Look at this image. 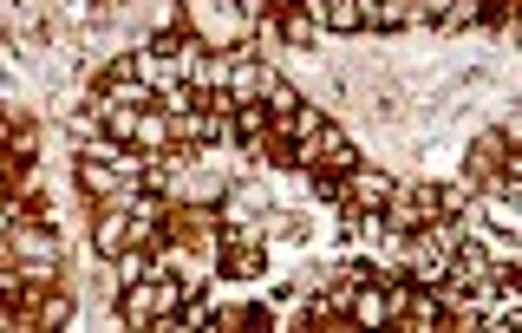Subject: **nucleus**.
I'll list each match as a JSON object with an SVG mask.
<instances>
[{"instance_id": "11", "label": "nucleus", "mask_w": 522, "mask_h": 333, "mask_svg": "<svg viewBox=\"0 0 522 333\" xmlns=\"http://www.w3.org/2000/svg\"><path fill=\"white\" fill-rule=\"evenodd\" d=\"M40 320H46V327H66V320H72V301H59V294H53V301H46V314H40Z\"/></svg>"}, {"instance_id": "6", "label": "nucleus", "mask_w": 522, "mask_h": 333, "mask_svg": "<svg viewBox=\"0 0 522 333\" xmlns=\"http://www.w3.org/2000/svg\"><path fill=\"white\" fill-rule=\"evenodd\" d=\"M314 14L327 20L333 33H359V27H366V14H359V0H320Z\"/></svg>"}, {"instance_id": "3", "label": "nucleus", "mask_w": 522, "mask_h": 333, "mask_svg": "<svg viewBox=\"0 0 522 333\" xmlns=\"http://www.w3.org/2000/svg\"><path fill=\"white\" fill-rule=\"evenodd\" d=\"M144 98H151V85H144L138 59H124V66L105 72V105H144Z\"/></svg>"}, {"instance_id": "7", "label": "nucleus", "mask_w": 522, "mask_h": 333, "mask_svg": "<svg viewBox=\"0 0 522 333\" xmlns=\"http://www.w3.org/2000/svg\"><path fill=\"white\" fill-rule=\"evenodd\" d=\"M353 307L359 320H366V327H379V320H392V294H379V288H353Z\"/></svg>"}, {"instance_id": "1", "label": "nucleus", "mask_w": 522, "mask_h": 333, "mask_svg": "<svg viewBox=\"0 0 522 333\" xmlns=\"http://www.w3.org/2000/svg\"><path fill=\"white\" fill-rule=\"evenodd\" d=\"M183 307V288L177 281H131V294H124V320L131 327H170V314Z\"/></svg>"}, {"instance_id": "2", "label": "nucleus", "mask_w": 522, "mask_h": 333, "mask_svg": "<svg viewBox=\"0 0 522 333\" xmlns=\"http://www.w3.org/2000/svg\"><path fill=\"white\" fill-rule=\"evenodd\" d=\"M444 216V190L438 183H418V190H392V203H385V229L392 236H412V229H425V222Z\"/></svg>"}, {"instance_id": "4", "label": "nucleus", "mask_w": 522, "mask_h": 333, "mask_svg": "<svg viewBox=\"0 0 522 333\" xmlns=\"http://www.w3.org/2000/svg\"><path fill=\"white\" fill-rule=\"evenodd\" d=\"M7 249H14L20 262L33 268V275H40V268H53V262H59V242L46 236V229H14V236H7Z\"/></svg>"}, {"instance_id": "9", "label": "nucleus", "mask_w": 522, "mask_h": 333, "mask_svg": "<svg viewBox=\"0 0 522 333\" xmlns=\"http://www.w3.org/2000/svg\"><path fill=\"white\" fill-rule=\"evenodd\" d=\"M301 111V92L288 79H268V118H294Z\"/></svg>"}, {"instance_id": "5", "label": "nucleus", "mask_w": 522, "mask_h": 333, "mask_svg": "<svg viewBox=\"0 0 522 333\" xmlns=\"http://www.w3.org/2000/svg\"><path fill=\"white\" fill-rule=\"evenodd\" d=\"M392 190H399V183L385 177V170H359L353 164V190H346V196H353V209H385V203H392Z\"/></svg>"}, {"instance_id": "10", "label": "nucleus", "mask_w": 522, "mask_h": 333, "mask_svg": "<svg viewBox=\"0 0 522 333\" xmlns=\"http://www.w3.org/2000/svg\"><path fill=\"white\" fill-rule=\"evenodd\" d=\"M98 125H105V111H72V138H79V144H92Z\"/></svg>"}, {"instance_id": "8", "label": "nucleus", "mask_w": 522, "mask_h": 333, "mask_svg": "<svg viewBox=\"0 0 522 333\" xmlns=\"http://www.w3.org/2000/svg\"><path fill=\"white\" fill-rule=\"evenodd\" d=\"M92 242H98V249H105V255H118L124 242H131V216H105V222H98V229H92Z\"/></svg>"}]
</instances>
